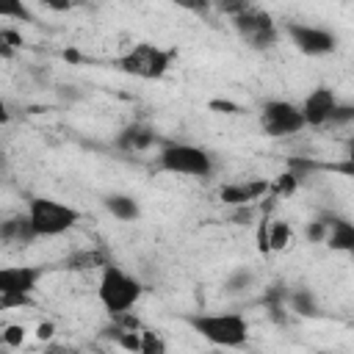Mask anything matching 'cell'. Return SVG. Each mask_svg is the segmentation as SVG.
<instances>
[{
    "label": "cell",
    "mask_w": 354,
    "mask_h": 354,
    "mask_svg": "<svg viewBox=\"0 0 354 354\" xmlns=\"http://www.w3.org/2000/svg\"><path fill=\"white\" fill-rule=\"evenodd\" d=\"M97 296H100V304L108 310V315L116 318V315L130 313L138 304V299L144 296V285L133 274H127L122 266L108 260L100 271Z\"/></svg>",
    "instance_id": "obj_1"
},
{
    "label": "cell",
    "mask_w": 354,
    "mask_h": 354,
    "mask_svg": "<svg viewBox=\"0 0 354 354\" xmlns=\"http://www.w3.org/2000/svg\"><path fill=\"white\" fill-rule=\"evenodd\" d=\"M188 326L218 348H241L249 340V321L241 313H199L185 315Z\"/></svg>",
    "instance_id": "obj_2"
},
{
    "label": "cell",
    "mask_w": 354,
    "mask_h": 354,
    "mask_svg": "<svg viewBox=\"0 0 354 354\" xmlns=\"http://www.w3.org/2000/svg\"><path fill=\"white\" fill-rule=\"evenodd\" d=\"M177 58V47H160L152 41H138L124 55H119L113 64L124 75L141 77V80H160Z\"/></svg>",
    "instance_id": "obj_3"
},
{
    "label": "cell",
    "mask_w": 354,
    "mask_h": 354,
    "mask_svg": "<svg viewBox=\"0 0 354 354\" xmlns=\"http://www.w3.org/2000/svg\"><path fill=\"white\" fill-rule=\"evenodd\" d=\"M158 169L169 171V174H185V177H210L213 155L196 144L166 141L158 149Z\"/></svg>",
    "instance_id": "obj_4"
},
{
    "label": "cell",
    "mask_w": 354,
    "mask_h": 354,
    "mask_svg": "<svg viewBox=\"0 0 354 354\" xmlns=\"http://www.w3.org/2000/svg\"><path fill=\"white\" fill-rule=\"evenodd\" d=\"M28 218L33 224L36 238H55L69 232L80 221V210L50 196H33L28 202Z\"/></svg>",
    "instance_id": "obj_5"
},
{
    "label": "cell",
    "mask_w": 354,
    "mask_h": 354,
    "mask_svg": "<svg viewBox=\"0 0 354 354\" xmlns=\"http://www.w3.org/2000/svg\"><path fill=\"white\" fill-rule=\"evenodd\" d=\"M235 33L252 47V50H271L277 41H279V30H277V22L271 19V14L249 6L246 11H241L238 17L230 19Z\"/></svg>",
    "instance_id": "obj_6"
},
{
    "label": "cell",
    "mask_w": 354,
    "mask_h": 354,
    "mask_svg": "<svg viewBox=\"0 0 354 354\" xmlns=\"http://www.w3.org/2000/svg\"><path fill=\"white\" fill-rule=\"evenodd\" d=\"M260 127L268 138H288L307 127L301 108L288 100H268L260 111Z\"/></svg>",
    "instance_id": "obj_7"
},
{
    "label": "cell",
    "mask_w": 354,
    "mask_h": 354,
    "mask_svg": "<svg viewBox=\"0 0 354 354\" xmlns=\"http://www.w3.org/2000/svg\"><path fill=\"white\" fill-rule=\"evenodd\" d=\"M285 33H288L290 44L301 55H310V58L329 55L337 47V36L332 30L315 28V25H307V22H285Z\"/></svg>",
    "instance_id": "obj_8"
},
{
    "label": "cell",
    "mask_w": 354,
    "mask_h": 354,
    "mask_svg": "<svg viewBox=\"0 0 354 354\" xmlns=\"http://www.w3.org/2000/svg\"><path fill=\"white\" fill-rule=\"evenodd\" d=\"M340 105V100H337V94L329 88V86H318V88H313L304 100H301V116H304V122L310 124V127H324V124H329V119H332V111Z\"/></svg>",
    "instance_id": "obj_9"
},
{
    "label": "cell",
    "mask_w": 354,
    "mask_h": 354,
    "mask_svg": "<svg viewBox=\"0 0 354 354\" xmlns=\"http://www.w3.org/2000/svg\"><path fill=\"white\" fill-rule=\"evenodd\" d=\"M44 277V266H8L0 268V293L33 296Z\"/></svg>",
    "instance_id": "obj_10"
},
{
    "label": "cell",
    "mask_w": 354,
    "mask_h": 354,
    "mask_svg": "<svg viewBox=\"0 0 354 354\" xmlns=\"http://www.w3.org/2000/svg\"><path fill=\"white\" fill-rule=\"evenodd\" d=\"M271 191V180L260 177V180H243V183H227L218 191V199L230 207H246L257 199H263Z\"/></svg>",
    "instance_id": "obj_11"
},
{
    "label": "cell",
    "mask_w": 354,
    "mask_h": 354,
    "mask_svg": "<svg viewBox=\"0 0 354 354\" xmlns=\"http://www.w3.org/2000/svg\"><path fill=\"white\" fill-rule=\"evenodd\" d=\"M113 144H116V149H122V152H147V149H152V147L158 144V133H155V127L147 124V122H130V124H124V127L116 133Z\"/></svg>",
    "instance_id": "obj_12"
},
{
    "label": "cell",
    "mask_w": 354,
    "mask_h": 354,
    "mask_svg": "<svg viewBox=\"0 0 354 354\" xmlns=\"http://www.w3.org/2000/svg\"><path fill=\"white\" fill-rule=\"evenodd\" d=\"M321 218L329 224V232H326V246L332 252H340V254H351L354 257V221L346 218V216H337V213H329V210H321Z\"/></svg>",
    "instance_id": "obj_13"
},
{
    "label": "cell",
    "mask_w": 354,
    "mask_h": 354,
    "mask_svg": "<svg viewBox=\"0 0 354 354\" xmlns=\"http://www.w3.org/2000/svg\"><path fill=\"white\" fill-rule=\"evenodd\" d=\"M0 238H3V243H8V246H28L30 241H36V232H33V224H30L28 213H25V216H11V218H6V221L0 224Z\"/></svg>",
    "instance_id": "obj_14"
},
{
    "label": "cell",
    "mask_w": 354,
    "mask_h": 354,
    "mask_svg": "<svg viewBox=\"0 0 354 354\" xmlns=\"http://www.w3.org/2000/svg\"><path fill=\"white\" fill-rule=\"evenodd\" d=\"M102 205H105V210H108L113 218H119V221H136V218L141 216L138 199L130 196V194H108V196L102 199Z\"/></svg>",
    "instance_id": "obj_15"
},
{
    "label": "cell",
    "mask_w": 354,
    "mask_h": 354,
    "mask_svg": "<svg viewBox=\"0 0 354 354\" xmlns=\"http://www.w3.org/2000/svg\"><path fill=\"white\" fill-rule=\"evenodd\" d=\"M288 310L299 318H318L321 315V307H318V299L310 288H290L288 293Z\"/></svg>",
    "instance_id": "obj_16"
},
{
    "label": "cell",
    "mask_w": 354,
    "mask_h": 354,
    "mask_svg": "<svg viewBox=\"0 0 354 354\" xmlns=\"http://www.w3.org/2000/svg\"><path fill=\"white\" fill-rule=\"evenodd\" d=\"M254 285V271L249 266H238L227 279H224V293L235 296V293H246Z\"/></svg>",
    "instance_id": "obj_17"
},
{
    "label": "cell",
    "mask_w": 354,
    "mask_h": 354,
    "mask_svg": "<svg viewBox=\"0 0 354 354\" xmlns=\"http://www.w3.org/2000/svg\"><path fill=\"white\" fill-rule=\"evenodd\" d=\"M108 260L102 257V252H97V249H80V252H75V254H69L66 257V268H75V271H86V268H94V266H105Z\"/></svg>",
    "instance_id": "obj_18"
},
{
    "label": "cell",
    "mask_w": 354,
    "mask_h": 354,
    "mask_svg": "<svg viewBox=\"0 0 354 354\" xmlns=\"http://www.w3.org/2000/svg\"><path fill=\"white\" fill-rule=\"evenodd\" d=\"M290 241H293L290 224L288 221H271V227H268V246H271V252H285L290 246Z\"/></svg>",
    "instance_id": "obj_19"
},
{
    "label": "cell",
    "mask_w": 354,
    "mask_h": 354,
    "mask_svg": "<svg viewBox=\"0 0 354 354\" xmlns=\"http://www.w3.org/2000/svg\"><path fill=\"white\" fill-rule=\"evenodd\" d=\"M299 180H301V177L288 169V171H282V174L271 183V194H274V196H290V194L299 188Z\"/></svg>",
    "instance_id": "obj_20"
},
{
    "label": "cell",
    "mask_w": 354,
    "mask_h": 354,
    "mask_svg": "<svg viewBox=\"0 0 354 354\" xmlns=\"http://www.w3.org/2000/svg\"><path fill=\"white\" fill-rule=\"evenodd\" d=\"M138 354H166V340L155 329H141V351Z\"/></svg>",
    "instance_id": "obj_21"
},
{
    "label": "cell",
    "mask_w": 354,
    "mask_h": 354,
    "mask_svg": "<svg viewBox=\"0 0 354 354\" xmlns=\"http://www.w3.org/2000/svg\"><path fill=\"white\" fill-rule=\"evenodd\" d=\"M326 232H329V224L321 218V213L313 221H307V227H304V238L310 243H324L326 241Z\"/></svg>",
    "instance_id": "obj_22"
},
{
    "label": "cell",
    "mask_w": 354,
    "mask_h": 354,
    "mask_svg": "<svg viewBox=\"0 0 354 354\" xmlns=\"http://www.w3.org/2000/svg\"><path fill=\"white\" fill-rule=\"evenodd\" d=\"M25 335H28V329H25L22 324H8V326L3 329V343H6L8 348H17V346L25 343Z\"/></svg>",
    "instance_id": "obj_23"
},
{
    "label": "cell",
    "mask_w": 354,
    "mask_h": 354,
    "mask_svg": "<svg viewBox=\"0 0 354 354\" xmlns=\"http://www.w3.org/2000/svg\"><path fill=\"white\" fill-rule=\"evenodd\" d=\"M33 296H19V293H0V310H14V307H30Z\"/></svg>",
    "instance_id": "obj_24"
},
{
    "label": "cell",
    "mask_w": 354,
    "mask_h": 354,
    "mask_svg": "<svg viewBox=\"0 0 354 354\" xmlns=\"http://www.w3.org/2000/svg\"><path fill=\"white\" fill-rule=\"evenodd\" d=\"M19 44H22V36H19L17 30H11V28H3V30H0V47H3V55H6V58H8L11 50L19 47Z\"/></svg>",
    "instance_id": "obj_25"
},
{
    "label": "cell",
    "mask_w": 354,
    "mask_h": 354,
    "mask_svg": "<svg viewBox=\"0 0 354 354\" xmlns=\"http://www.w3.org/2000/svg\"><path fill=\"white\" fill-rule=\"evenodd\" d=\"M354 122V105H348V102H340L335 111H332V119H329V124H351Z\"/></svg>",
    "instance_id": "obj_26"
},
{
    "label": "cell",
    "mask_w": 354,
    "mask_h": 354,
    "mask_svg": "<svg viewBox=\"0 0 354 354\" xmlns=\"http://www.w3.org/2000/svg\"><path fill=\"white\" fill-rule=\"evenodd\" d=\"M210 108L218 111V113H238V111H241V108H238L235 102H230V100H210Z\"/></svg>",
    "instance_id": "obj_27"
},
{
    "label": "cell",
    "mask_w": 354,
    "mask_h": 354,
    "mask_svg": "<svg viewBox=\"0 0 354 354\" xmlns=\"http://www.w3.org/2000/svg\"><path fill=\"white\" fill-rule=\"evenodd\" d=\"M53 335H55V324H50V321H41L39 326H36V340H53Z\"/></svg>",
    "instance_id": "obj_28"
},
{
    "label": "cell",
    "mask_w": 354,
    "mask_h": 354,
    "mask_svg": "<svg viewBox=\"0 0 354 354\" xmlns=\"http://www.w3.org/2000/svg\"><path fill=\"white\" fill-rule=\"evenodd\" d=\"M252 216H254L252 205H246V207H235V213H232V224H249Z\"/></svg>",
    "instance_id": "obj_29"
},
{
    "label": "cell",
    "mask_w": 354,
    "mask_h": 354,
    "mask_svg": "<svg viewBox=\"0 0 354 354\" xmlns=\"http://www.w3.org/2000/svg\"><path fill=\"white\" fill-rule=\"evenodd\" d=\"M257 249H260L263 254L271 252V246H268V227H266V224H260V230H257Z\"/></svg>",
    "instance_id": "obj_30"
},
{
    "label": "cell",
    "mask_w": 354,
    "mask_h": 354,
    "mask_svg": "<svg viewBox=\"0 0 354 354\" xmlns=\"http://www.w3.org/2000/svg\"><path fill=\"white\" fill-rule=\"evenodd\" d=\"M44 354H80V351H77V348H72V346H55V343H53V346H47V351H44Z\"/></svg>",
    "instance_id": "obj_31"
},
{
    "label": "cell",
    "mask_w": 354,
    "mask_h": 354,
    "mask_svg": "<svg viewBox=\"0 0 354 354\" xmlns=\"http://www.w3.org/2000/svg\"><path fill=\"white\" fill-rule=\"evenodd\" d=\"M346 160H348V163H354V138H348V141H346Z\"/></svg>",
    "instance_id": "obj_32"
},
{
    "label": "cell",
    "mask_w": 354,
    "mask_h": 354,
    "mask_svg": "<svg viewBox=\"0 0 354 354\" xmlns=\"http://www.w3.org/2000/svg\"><path fill=\"white\" fill-rule=\"evenodd\" d=\"M210 354H221V351H210Z\"/></svg>",
    "instance_id": "obj_33"
},
{
    "label": "cell",
    "mask_w": 354,
    "mask_h": 354,
    "mask_svg": "<svg viewBox=\"0 0 354 354\" xmlns=\"http://www.w3.org/2000/svg\"><path fill=\"white\" fill-rule=\"evenodd\" d=\"M102 354H105V351H102Z\"/></svg>",
    "instance_id": "obj_34"
}]
</instances>
